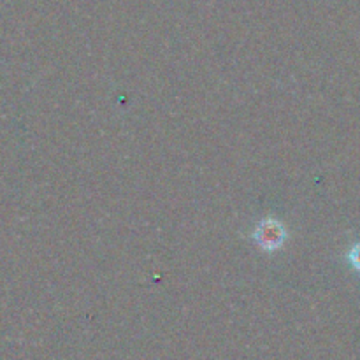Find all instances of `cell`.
<instances>
[{
    "label": "cell",
    "instance_id": "2",
    "mask_svg": "<svg viewBox=\"0 0 360 360\" xmlns=\"http://www.w3.org/2000/svg\"><path fill=\"white\" fill-rule=\"evenodd\" d=\"M348 260H350L352 266H354L355 269H357L360 273V243H359V245H355L354 248L348 252Z\"/></svg>",
    "mask_w": 360,
    "mask_h": 360
},
{
    "label": "cell",
    "instance_id": "1",
    "mask_svg": "<svg viewBox=\"0 0 360 360\" xmlns=\"http://www.w3.org/2000/svg\"><path fill=\"white\" fill-rule=\"evenodd\" d=\"M252 239L262 252L273 253L283 248L288 239V231L280 220L269 217L257 224L252 232Z\"/></svg>",
    "mask_w": 360,
    "mask_h": 360
}]
</instances>
